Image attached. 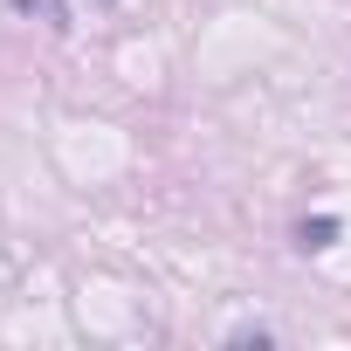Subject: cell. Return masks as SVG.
<instances>
[{"label":"cell","mask_w":351,"mask_h":351,"mask_svg":"<svg viewBox=\"0 0 351 351\" xmlns=\"http://www.w3.org/2000/svg\"><path fill=\"white\" fill-rule=\"evenodd\" d=\"M337 234H344V221H337V214H303V221H296V248H303V255L337 248Z\"/></svg>","instance_id":"cell-1"},{"label":"cell","mask_w":351,"mask_h":351,"mask_svg":"<svg viewBox=\"0 0 351 351\" xmlns=\"http://www.w3.org/2000/svg\"><path fill=\"white\" fill-rule=\"evenodd\" d=\"M269 337H276L269 324H241V330H234V344H269Z\"/></svg>","instance_id":"cell-2"},{"label":"cell","mask_w":351,"mask_h":351,"mask_svg":"<svg viewBox=\"0 0 351 351\" xmlns=\"http://www.w3.org/2000/svg\"><path fill=\"white\" fill-rule=\"evenodd\" d=\"M14 8H21V14H35V0H14Z\"/></svg>","instance_id":"cell-3"}]
</instances>
